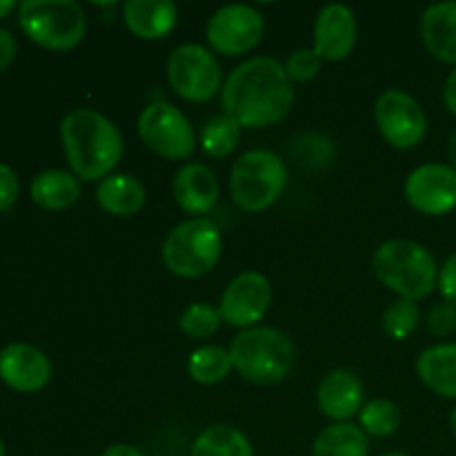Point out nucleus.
I'll list each match as a JSON object with an SVG mask.
<instances>
[{
    "instance_id": "1",
    "label": "nucleus",
    "mask_w": 456,
    "mask_h": 456,
    "mask_svg": "<svg viewBox=\"0 0 456 456\" xmlns=\"http://www.w3.org/2000/svg\"><path fill=\"white\" fill-rule=\"evenodd\" d=\"M294 83L279 61L256 56L236 67L223 87L225 116L248 129L270 127L292 110Z\"/></svg>"
},
{
    "instance_id": "2",
    "label": "nucleus",
    "mask_w": 456,
    "mask_h": 456,
    "mask_svg": "<svg viewBox=\"0 0 456 456\" xmlns=\"http://www.w3.org/2000/svg\"><path fill=\"white\" fill-rule=\"evenodd\" d=\"M65 156L76 178L102 181L123 156V136L118 127L101 111L78 107L61 123Z\"/></svg>"
},
{
    "instance_id": "3",
    "label": "nucleus",
    "mask_w": 456,
    "mask_h": 456,
    "mask_svg": "<svg viewBox=\"0 0 456 456\" xmlns=\"http://www.w3.org/2000/svg\"><path fill=\"white\" fill-rule=\"evenodd\" d=\"M232 365L254 386H276L297 365V346L276 328H248L232 341Z\"/></svg>"
},
{
    "instance_id": "4",
    "label": "nucleus",
    "mask_w": 456,
    "mask_h": 456,
    "mask_svg": "<svg viewBox=\"0 0 456 456\" xmlns=\"http://www.w3.org/2000/svg\"><path fill=\"white\" fill-rule=\"evenodd\" d=\"M377 279L408 301H421L435 289L439 270L430 249L414 240H386L372 256Z\"/></svg>"
},
{
    "instance_id": "5",
    "label": "nucleus",
    "mask_w": 456,
    "mask_h": 456,
    "mask_svg": "<svg viewBox=\"0 0 456 456\" xmlns=\"http://www.w3.org/2000/svg\"><path fill=\"white\" fill-rule=\"evenodd\" d=\"M22 31L40 47L67 52L83 43L87 16L74 0H25L18 4Z\"/></svg>"
},
{
    "instance_id": "6",
    "label": "nucleus",
    "mask_w": 456,
    "mask_h": 456,
    "mask_svg": "<svg viewBox=\"0 0 456 456\" xmlns=\"http://www.w3.org/2000/svg\"><path fill=\"white\" fill-rule=\"evenodd\" d=\"M221 252V232L209 218L203 216L176 225L163 243L165 267L183 279H199L212 272Z\"/></svg>"
},
{
    "instance_id": "7",
    "label": "nucleus",
    "mask_w": 456,
    "mask_h": 456,
    "mask_svg": "<svg viewBox=\"0 0 456 456\" xmlns=\"http://www.w3.org/2000/svg\"><path fill=\"white\" fill-rule=\"evenodd\" d=\"M288 169L281 156L267 150L245 151L232 167L230 191L243 212L256 214L272 208L283 194Z\"/></svg>"
},
{
    "instance_id": "8",
    "label": "nucleus",
    "mask_w": 456,
    "mask_h": 456,
    "mask_svg": "<svg viewBox=\"0 0 456 456\" xmlns=\"http://www.w3.org/2000/svg\"><path fill=\"white\" fill-rule=\"evenodd\" d=\"M221 65L209 49L187 43L172 52L167 61V80L174 92L191 102H205L221 87Z\"/></svg>"
},
{
    "instance_id": "9",
    "label": "nucleus",
    "mask_w": 456,
    "mask_h": 456,
    "mask_svg": "<svg viewBox=\"0 0 456 456\" xmlns=\"http://www.w3.org/2000/svg\"><path fill=\"white\" fill-rule=\"evenodd\" d=\"M138 134L154 154L167 160H183L194 154V129L183 111L169 102L147 105L138 118Z\"/></svg>"
},
{
    "instance_id": "10",
    "label": "nucleus",
    "mask_w": 456,
    "mask_h": 456,
    "mask_svg": "<svg viewBox=\"0 0 456 456\" xmlns=\"http://www.w3.org/2000/svg\"><path fill=\"white\" fill-rule=\"evenodd\" d=\"M265 34V18L249 4H225L208 22V43L223 56L252 52Z\"/></svg>"
},
{
    "instance_id": "11",
    "label": "nucleus",
    "mask_w": 456,
    "mask_h": 456,
    "mask_svg": "<svg viewBox=\"0 0 456 456\" xmlns=\"http://www.w3.org/2000/svg\"><path fill=\"white\" fill-rule=\"evenodd\" d=\"M374 118L383 138L396 150H412L426 138V111L410 94L401 89H387L379 96Z\"/></svg>"
},
{
    "instance_id": "12",
    "label": "nucleus",
    "mask_w": 456,
    "mask_h": 456,
    "mask_svg": "<svg viewBox=\"0 0 456 456\" xmlns=\"http://www.w3.org/2000/svg\"><path fill=\"white\" fill-rule=\"evenodd\" d=\"M405 199L426 216H444L456 208V169L444 163H428L405 181Z\"/></svg>"
},
{
    "instance_id": "13",
    "label": "nucleus",
    "mask_w": 456,
    "mask_h": 456,
    "mask_svg": "<svg viewBox=\"0 0 456 456\" xmlns=\"http://www.w3.org/2000/svg\"><path fill=\"white\" fill-rule=\"evenodd\" d=\"M272 303V285L261 272H243L225 288L221 297L223 321L232 328H252L265 316Z\"/></svg>"
},
{
    "instance_id": "14",
    "label": "nucleus",
    "mask_w": 456,
    "mask_h": 456,
    "mask_svg": "<svg viewBox=\"0 0 456 456\" xmlns=\"http://www.w3.org/2000/svg\"><path fill=\"white\" fill-rule=\"evenodd\" d=\"M356 45V18L346 4H325L314 20V52L321 61H343Z\"/></svg>"
},
{
    "instance_id": "15",
    "label": "nucleus",
    "mask_w": 456,
    "mask_h": 456,
    "mask_svg": "<svg viewBox=\"0 0 456 456\" xmlns=\"http://www.w3.org/2000/svg\"><path fill=\"white\" fill-rule=\"evenodd\" d=\"M0 379L18 392H38L52 379V363L38 347L12 343L0 352Z\"/></svg>"
},
{
    "instance_id": "16",
    "label": "nucleus",
    "mask_w": 456,
    "mask_h": 456,
    "mask_svg": "<svg viewBox=\"0 0 456 456\" xmlns=\"http://www.w3.org/2000/svg\"><path fill=\"white\" fill-rule=\"evenodd\" d=\"M316 401L325 417L346 423V419L354 417L363 408V383L352 370H332L321 381Z\"/></svg>"
},
{
    "instance_id": "17",
    "label": "nucleus",
    "mask_w": 456,
    "mask_h": 456,
    "mask_svg": "<svg viewBox=\"0 0 456 456\" xmlns=\"http://www.w3.org/2000/svg\"><path fill=\"white\" fill-rule=\"evenodd\" d=\"M174 200L187 214L212 212L218 200V181L212 169L203 163H187L176 172L172 183Z\"/></svg>"
},
{
    "instance_id": "18",
    "label": "nucleus",
    "mask_w": 456,
    "mask_h": 456,
    "mask_svg": "<svg viewBox=\"0 0 456 456\" xmlns=\"http://www.w3.org/2000/svg\"><path fill=\"white\" fill-rule=\"evenodd\" d=\"M125 25L142 40H160L174 29L178 9L172 0H129L123 7Z\"/></svg>"
},
{
    "instance_id": "19",
    "label": "nucleus",
    "mask_w": 456,
    "mask_h": 456,
    "mask_svg": "<svg viewBox=\"0 0 456 456\" xmlns=\"http://www.w3.org/2000/svg\"><path fill=\"white\" fill-rule=\"evenodd\" d=\"M421 38L432 56L456 65V0L436 3L423 12Z\"/></svg>"
},
{
    "instance_id": "20",
    "label": "nucleus",
    "mask_w": 456,
    "mask_h": 456,
    "mask_svg": "<svg viewBox=\"0 0 456 456\" xmlns=\"http://www.w3.org/2000/svg\"><path fill=\"white\" fill-rule=\"evenodd\" d=\"M417 374L428 390L456 399V343L432 346L419 354Z\"/></svg>"
},
{
    "instance_id": "21",
    "label": "nucleus",
    "mask_w": 456,
    "mask_h": 456,
    "mask_svg": "<svg viewBox=\"0 0 456 456\" xmlns=\"http://www.w3.org/2000/svg\"><path fill=\"white\" fill-rule=\"evenodd\" d=\"M96 200L111 216H134L145 205V187L132 174H111L98 183Z\"/></svg>"
},
{
    "instance_id": "22",
    "label": "nucleus",
    "mask_w": 456,
    "mask_h": 456,
    "mask_svg": "<svg viewBox=\"0 0 456 456\" xmlns=\"http://www.w3.org/2000/svg\"><path fill=\"white\" fill-rule=\"evenodd\" d=\"M80 196V183L74 174L65 169H47L40 172L31 183V199L45 209H65L74 205Z\"/></svg>"
},
{
    "instance_id": "23",
    "label": "nucleus",
    "mask_w": 456,
    "mask_h": 456,
    "mask_svg": "<svg viewBox=\"0 0 456 456\" xmlns=\"http://www.w3.org/2000/svg\"><path fill=\"white\" fill-rule=\"evenodd\" d=\"M191 456H254V450L239 428L218 423V426L205 428L196 436Z\"/></svg>"
},
{
    "instance_id": "24",
    "label": "nucleus",
    "mask_w": 456,
    "mask_h": 456,
    "mask_svg": "<svg viewBox=\"0 0 456 456\" xmlns=\"http://www.w3.org/2000/svg\"><path fill=\"white\" fill-rule=\"evenodd\" d=\"M368 435L352 423H334L319 432L312 456H368Z\"/></svg>"
},
{
    "instance_id": "25",
    "label": "nucleus",
    "mask_w": 456,
    "mask_h": 456,
    "mask_svg": "<svg viewBox=\"0 0 456 456\" xmlns=\"http://www.w3.org/2000/svg\"><path fill=\"white\" fill-rule=\"evenodd\" d=\"M232 365V354L230 350L221 346H203L199 350H194L187 361V370H190V377L196 383H203V386H214V383H221L223 379L230 374Z\"/></svg>"
},
{
    "instance_id": "26",
    "label": "nucleus",
    "mask_w": 456,
    "mask_h": 456,
    "mask_svg": "<svg viewBox=\"0 0 456 456\" xmlns=\"http://www.w3.org/2000/svg\"><path fill=\"white\" fill-rule=\"evenodd\" d=\"M239 141L240 125L225 114L212 116L200 129V145H203L205 154L212 156V159L230 156L239 147Z\"/></svg>"
},
{
    "instance_id": "27",
    "label": "nucleus",
    "mask_w": 456,
    "mask_h": 456,
    "mask_svg": "<svg viewBox=\"0 0 456 456\" xmlns=\"http://www.w3.org/2000/svg\"><path fill=\"white\" fill-rule=\"evenodd\" d=\"M361 428L372 436H390L401 426L399 405L387 399H374L365 403L359 412Z\"/></svg>"
},
{
    "instance_id": "28",
    "label": "nucleus",
    "mask_w": 456,
    "mask_h": 456,
    "mask_svg": "<svg viewBox=\"0 0 456 456\" xmlns=\"http://www.w3.org/2000/svg\"><path fill=\"white\" fill-rule=\"evenodd\" d=\"M221 323L223 316L216 307L208 305V303H191L181 314L178 328L185 337L194 338V341H203V338L212 337L221 328Z\"/></svg>"
},
{
    "instance_id": "29",
    "label": "nucleus",
    "mask_w": 456,
    "mask_h": 456,
    "mask_svg": "<svg viewBox=\"0 0 456 456\" xmlns=\"http://www.w3.org/2000/svg\"><path fill=\"white\" fill-rule=\"evenodd\" d=\"M419 321H421V312H419L417 303L408 301V298H399L383 314V330L395 341H403L417 330Z\"/></svg>"
},
{
    "instance_id": "30",
    "label": "nucleus",
    "mask_w": 456,
    "mask_h": 456,
    "mask_svg": "<svg viewBox=\"0 0 456 456\" xmlns=\"http://www.w3.org/2000/svg\"><path fill=\"white\" fill-rule=\"evenodd\" d=\"M285 71L292 83H310L321 71L319 53L314 49H297L285 62Z\"/></svg>"
},
{
    "instance_id": "31",
    "label": "nucleus",
    "mask_w": 456,
    "mask_h": 456,
    "mask_svg": "<svg viewBox=\"0 0 456 456\" xmlns=\"http://www.w3.org/2000/svg\"><path fill=\"white\" fill-rule=\"evenodd\" d=\"M428 328L436 337H448L456 328V305L445 301L432 307L430 314H428Z\"/></svg>"
},
{
    "instance_id": "32",
    "label": "nucleus",
    "mask_w": 456,
    "mask_h": 456,
    "mask_svg": "<svg viewBox=\"0 0 456 456\" xmlns=\"http://www.w3.org/2000/svg\"><path fill=\"white\" fill-rule=\"evenodd\" d=\"M18 191H20V185H18L16 172L9 165L0 163V212L16 203Z\"/></svg>"
},
{
    "instance_id": "33",
    "label": "nucleus",
    "mask_w": 456,
    "mask_h": 456,
    "mask_svg": "<svg viewBox=\"0 0 456 456\" xmlns=\"http://www.w3.org/2000/svg\"><path fill=\"white\" fill-rule=\"evenodd\" d=\"M436 285H439V289H441V294H444L445 301L456 305V252L444 263V267H441Z\"/></svg>"
},
{
    "instance_id": "34",
    "label": "nucleus",
    "mask_w": 456,
    "mask_h": 456,
    "mask_svg": "<svg viewBox=\"0 0 456 456\" xmlns=\"http://www.w3.org/2000/svg\"><path fill=\"white\" fill-rule=\"evenodd\" d=\"M16 52H18V45L16 40H13V36L9 34L7 29L0 27V71H4L9 65H12V61L16 58Z\"/></svg>"
},
{
    "instance_id": "35",
    "label": "nucleus",
    "mask_w": 456,
    "mask_h": 456,
    "mask_svg": "<svg viewBox=\"0 0 456 456\" xmlns=\"http://www.w3.org/2000/svg\"><path fill=\"white\" fill-rule=\"evenodd\" d=\"M444 102H445V107L450 110V114L456 116V69L448 76V80H445Z\"/></svg>"
},
{
    "instance_id": "36",
    "label": "nucleus",
    "mask_w": 456,
    "mask_h": 456,
    "mask_svg": "<svg viewBox=\"0 0 456 456\" xmlns=\"http://www.w3.org/2000/svg\"><path fill=\"white\" fill-rule=\"evenodd\" d=\"M101 456H145V454H142L138 448H134V445L114 444V445H110V448H107Z\"/></svg>"
},
{
    "instance_id": "37",
    "label": "nucleus",
    "mask_w": 456,
    "mask_h": 456,
    "mask_svg": "<svg viewBox=\"0 0 456 456\" xmlns=\"http://www.w3.org/2000/svg\"><path fill=\"white\" fill-rule=\"evenodd\" d=\"M18 4L13 0H0V18H4L7 13H12Z\"/></svg>"
},
{
    "instance_id": "38",
    "label": "nucleus",
    "mask_w": 456,
    "mask_h": 456,
    "mask_svg": "<svg viewBox=\"0 0 456 456\" xmlns=\"http://www.w3.org/2000/svg\"><path fill=\"white\" fill-rule=\"evenodd\" d=\"M448 154H450V160H452V169H456V129H454L452 136H450Z\"/></svg>"
},
{
    "instance_id": "39",
    "label": "nucleus",
    "mask_w": 456,
    "mask_h": 456,
    "mask_svg": "<svg viewBox=\"0 0 456 456\" xmlns=\"http://www.w3.org/2000/svg\"><path fill=\"white\" fill-rule=\"evenodd\" d=\"M450 428H452V432L456 436V408L452 410V414H450Z\"/></svg>"
},
{
    "instance_id": "40",
    "label": "nucleus",
    "mask_w": 456,
    "mask_h": 456,
    "mask_svg": "<svg viewBox=\"0 0 456 456\" xmlns=\"http://www.w3.org/2000/svg\"><path fill=\"white\" fill-rule=\"evenodd\" d=\"M381 456H408V454H403V452H387V454H381Z\"/></svg>"
},
{
    "instance_id": "41",
    "label": "nucleus",
    "mask_w": 456,
    "mask_h": 456,
    "mask_svg": "<svg viewBox=\"0 0 456 456\" xmlns=\"http://www.w3.org/2000/svg\"><path fill=\"white\" fill-rule=\"evenodd\" d=\"M0 456H4V444H3V439H0Z\"/></svg>"
}]
</instances>
